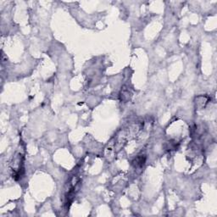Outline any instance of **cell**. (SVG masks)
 Segmentation results:
<instances>
[{
    "label": "cell",
    "instance_id": "6da1fadb",
    "mask_svg": "<svg viewBox=\"0 0 217 217\" xmlns=\"http://www.w3.org/2000/svg\"><path fill=\"white\" fill-rule=\"evenodd\" d=\"M133 164H134V166L137 167V168H138V167H142L144 163H145V157L144 156H138V157H137V158L134 159V161L132 162Z\"/></svg>",
    "mask_w": 217,
    "mask_h": 217
}]
</instances>
